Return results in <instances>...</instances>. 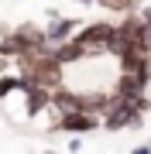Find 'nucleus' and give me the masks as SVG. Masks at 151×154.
Instances as JSON below:
<instances>
[{
    "mask_svg": "<svg viewBox=\"0 0 151 154\" xmlns=\"http://www.w3.org/2000/svg\"><path fill=\"white\" fill-rule=\"evenodd\" d=\"M141 116H144V113H141L134 103H127V99H120L117 93H113L110 96V106L103 110L100 120H103V130L117 134V130H127V127H141V123H144Z\"/></svg>",
    "mask_w": 151,
    "mask_h": 154,
    "instance_id": "f257e3e1",
    "label": "nucleus"
},
{
    "mask_svg": "<svg viewBox=\"0 0 151 154\" xmlns=\"http://www.w3.org/2000/svg\"><path fill=\"white\" fill-rule=\"evenodd\" d=\"M110 38H113V24H106V21L83 24L76 31V41L83 45L86 55H110Z\"/></svg>",
    "mask_w": 151,
    "mask_h": 154,
    "instance_id": "f03ea898",
    "label": "nucleus"
},
{
    "mask_svg": "<svg viewBox=\"0 0 151 154\" xmlns=\"http://www.w3.org/2000/svg\"><path fill=\"white\" fill-rule=\"evenodd\" d=\"M79 28H83V24H79L76 17H62L55 7H52V11H48V28H45L48 51H52V48H58V45H65V41H72Z\"/></svg>",
    "mask_w": 151,
    "mask_h": 154,
    "instance_id": "7ed1b4c3",
    "label": "nucleus"
},
{
    "mask_svg": "<svg viewBox=\"0 0 151 154\" xmlns=\"http://www.w3.org/2000/svg\"><path fill=\"white\" fill-rule=\"evenodd\" d=\"M100 127H103L100 113L76 110V113H65V116H58V120L52 123V130H62V134H76V137H83V134H93V130H100Z\"/></svg>",
    "mask_w": 151,
    "mask_h": 154,
    "instance_id": "20e7f679",
    "label": "nucleus"
},
{
    "mask_svg": "<svg viewBox=\"0 0 151 154\" xmlns=\"http://www.w3.org/2000/svg\"><path fill=\"white\" fill-rule=\"evenodd\" d=\"M21 89H24V75L21 72H4V75H0V103L11 99V96H17Z\"/></svg>",
    "mask_w": 151,
    "mask_h": 154,
    "instance_id": "39448f33",
    "label": "nucleus"
},
{
    "mask_svg": "<svg viewBox=\"0 0 151 154\" xmlns=\"http://www.w3.org/2000/svg\"><path fill=\"white\" fill-rule=\"evenodd\" d=\"M0 55H4V58H14V62L24 55V45H21V38H17L14 31L7 34V38H0Z\"/></svg>",
    "mask_w": 151,
    "mask_h": 154,
    "instance_id": "423d86ee",
    "label": "nucleus"
},
{
    "mask_svg": "<svg viewBox=\"0 0 151 154\" xmlns=\"http://www.w3.org/2000/svg\"><path fill=\"white\" fill-rule=\"evenodd\" d=\"M96 7H103V11H117V14H134L137 0H100Z\"/></svg>",
    "mask_w": 151,
    "mask_h": 154,
    "instance_id": "0eeeda50",
    "label": "nucleus"
},
{
    "mask_svg": "<svg viewBox=\"0 0 151 154\" xmlns=\"http://www.w3.org/2000/svg\"><path fill=\"white\" fill-rule=\"evenodd\" d=\"M137 17H141V24H144V34H148V45H151V7H141V11H137Z\"/></svg>",
    "mask_w": 151,
    "mask_h": 154,
    "instance_id": "6e6552de",
    "label": "nucleus"
},
{
    "mask_svg": "<svg viewBox=\"0 0 151 154\" xmlns=\"http://www.w3.org/2000/svg\"><path fill=\"white\" fill-rule=\"evenodd\" d=\"M79 147H83V140H79V137H76V134H72V140H69V151H72V154H76Z\"/></svg>",
    "mask_w": 151,
    "mask_h": 154,
    "instance_id": "1a4fd4ad",
    "label": "nucleus"
},
{
    "mask_svg": "<svg viewBox=\"0 0 151 154\" xmlns=\"http://www.w3.org/2000/svg\"><path fill=\"white\" fill-rule=\"evenodd\" d=\"M131 154H151V144H137V147L131 151Z\"/></svg>",
    "mask_w": 151,
    "mask_h": 154,
    "instance_id": "9d476101",
    "label": "nucleus"
},
{
    "mask_svg": "<svg viewBox=\"0 0 151 154\" xmlns=\"http://www.w3.org/2000/svg\"><path fill=\"white\" fill-rule=\"evenodd\" d=\"M7 69H11V58H4V55H0V75H4Z\"/></svg>",
    "mask_w": 151,
    "mask_h": 154,
    "instance_id": "9b49d317",
    "label": "nucleus"
},
{
    "mask_svg": "<svg viewBox=\"0 0 151 154\" xmlns=\"http://www.w3.org/2000/svg\"><path fill=\"white\" fill-rule=\"evenodd\" d=\"M72 4H79V7H96L100 0H72Z\"/></svg>",
    "mask_w": 151,
    "mask_h": 154,
    "instance_id": "f8f14e48",
    "label": "nucleus"
},
{
    "mask_svg": "<svg viewBox=\"0 0 151 154\" xmlns=\"http://www.w3.org/2000/svg\"><path fill=\"white\" fill-rule=\"evenodd\" d=\"M41 154H62V151H55V147H45V151H41Z\"/></svg>",
    "mask_w": 151,
    "mask_h": 154,
    "instance_id": "ddd939ff",
    "label": "nucleus"
}]
</instances>
